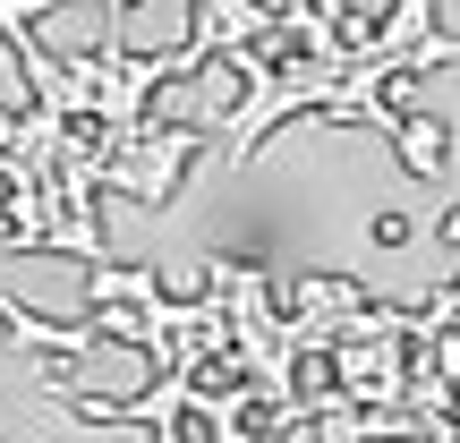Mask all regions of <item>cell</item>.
Segmentation results:
<instances>
[{"mask_svg": "<svg viewBox=\"0 0 460 443\" xmlns=\"http://www.w3.org/2000/svg\"><path fill=\"white\" fill-rule=\"evenodd\" d=\"M188 154H197V128H163V137H146L137 154H111L102 188H119V197H137V205H163L171 188H180Z\"/></svg>", "mask_w": 460, "mask_h": 443, "instance_id": "cell-1", "label": "cell"}, {"mask_svg": "<svg viewBox=\"0 0 460 443\" xmlns=\"http://www.w3.org/2000/svg\"><path fill=\"white\" fill-rule=\"evenodd\" d=\"M0 332H9L17 350H60V359H94L102 350V324H43V315H26L9 290H0Z\"/></svg>", "mask_w": 460, "mask_h": 443, "instance_id": "cell-2", "label": "cell"}]
</instances>
